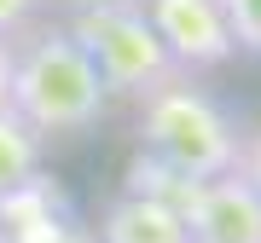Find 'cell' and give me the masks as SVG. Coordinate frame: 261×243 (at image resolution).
Returning a JSON list of instances; mask_svg holds the SVG:
<instances>
[{
    "label": "cell",
    "instance_id": "obj_1",
    "mask_svg": "<svg viewBox=\"0 0 261 243\" xmlns=\"http://www.w3.org/2000/svg\"><path fill=\"white\" fill-rule=\"evenodd\" d=\"M6 104L41 139H70V133H87L105 116L111 93H105L99 64L82 52V41L70 29H41L12 58V99Z\"/></svg>",
    "mask_w": 261,
    "mask_h": 243
},
{
    "label": "cell",
    "instance_id": "obj_2",
    "mask_svg": "<svg viewBox=\"0 0 261 243\" xmlns=\"http://www.w3.org/2000/svg\"><path fill=\"white\" fill-rule=\"evenodd\" d=\"M140 145L192 179H215V174L238 168L232 116L203 87H192L186 75H174V81H163L157 93L140 99Z\"/></svg>",
    "mask_w": 261,
    "mask_h": 243
},
{
    "label": "cell",
    "instance_id": "obj_3",
    "mask_svg": "<svg viewBox=\"0 0 261 243\" xmlns=\"http://www.w3.org/2000/svg\"><path fill=\"white\" fill-rule=\"evenodd\" d=\"M70 35L82 41V52L99 64L105 93L145 99V93H157L163 81L186 75L174 58H168L163 35L151 29L140 0H99V6H82L75 23H70Z\"/></svg>",
    "mask_w": 261,
    "mask_h": 243
},
{
    "label": "cell",
    "instance_id": "obj_4",
    "mask_svg": "<svg viewBox=\"0 0 261 243\" xmlns=\"http://www.w3.org/2000/svg\"><path fill=\"white\" fill-rule=\"evenodd\" d=\"M140 6L180 70H221L238 52L221 0H140Z\"/></svg>",
    "mask_w": 261,
    "mask_h": 243
},
{
    "label": "cell",
    "instance_id": "obj_5",
    "mask_svg": "<svg viewBox=\"0 0 261 243\" xmlns=\"http://www.w3.org/2000/svg\"><path fill=\"white\" fill-rule=\"evenodd\" d=\"M180 215H186L192 243H261V191L238 168L197 179L180 203Z\"/></svg>",
    "mask_w": 261,
    "mask_h": 243
},
{
    "label": "cell",
    "instance_id": "obj_6",
    "mask_svg": "<svg viewBox=\"0 0 261 243\" xmlns=\"http://www.w3.org/2000/svg\"><path fill=\"white\" fill-rule=\"evenodd\" d=\"M0 226H6V243H70L82 232L70 215V197L47 174H29L23 186L0 197Z\"/></svg>",
    "mask_w": 261,
    "mask_h": 243
},
{
    "label": "cell",
    "instance_id": "obj_7",
    "mask_svg": "<svg viewBox=\"0 0 261 243\" xmlns=\"http://www.w3.org/2000/svg\"><path fill=\"white\" fill-rule=\"evenodd\" d=\"M93 243H192L186 232V215L163 197H116L99 220V237Z\"/></svg>",
    "mask_w": 261,
    "mask_h": 243
},
{
    "label": "cell",
    "instance_id": "obj_8",
    "mask_svg": "<svg viewBox=\"0 0 261 243\" xmlns=\"http://www.w3.org/2000/svg\"><path fill=\"white\" fill-rule=\"evenodd\" d=\"M41 157H47V139L12 104H0V197L12 186H23L29 174H41Z\"/></svg>",
    "mask_w": 261,
    "mask_h": 243
},
{
    "label": "cell",
    "instance_id": "obj_9",
    "mask_svg": "<svg viewBox=\"0 0 261 243\" xmlns=\"http://www.w3.org/2000/svg\"><path fill=\"white\" fill-rule=\"evenodd\" d=\"M197 186L192 174H180V168H168L163 157H151V150H140V157L128 162V191L134 197H163V203H186V191Z\"/></svg>",
    "mask_w": 261,
    "mask_h": 243
},
{
    "label": "cell",
    "instance_id": "obj_10",
    "mask_svg": "<svg viewBox=\"0 0 261 243\" xmlns=\"http://www.w3.org/2000/svg\"><path fill=\"white\" fill-rule=\"evenodd\" d=\"M221 12H226V29H232V47L261 58V0H221Z\"/></svg>",
    "mask_w": 261,
    "mask_h": 243
},
{
    "label": "cell",
    "instance_id": "obj_11",
    "mask_svg": "<svg viewBox=\"0 0 261 243\" xmlns=\"http://www.w3.org/2000/svg\"><path fill=\"white\" fill-rule=\"evenodd\" d=\"M238 174H244V179H250V186L261 191V122H255L250 133H244V139H238Z\"/></svg>",
    "mask_w": 261,
    "mask_h": 243
},
{
    "label": "cell",
    "instance_id": "obj_12",
    "mask_svg": "<svg viewBox=\"0 0 261 243\" xmlns=\"http://www.w3.org/2000/svg\"><path fill=\"white\" fill-rule=\"evenodd\" d=\"M41 0H0V35H18V29L35 18Z\"/></svg>",
    "mask_w": 261,
    "mask_h": 243
},
{
    "label": "cell",
    "instance_id": "obj_13",
    "mask_svg": "<svg viewBox=\"0 0 261 243\" xmlns=\"http://www.w3.org/2000/svg\"><path fill=\"white\" fill-rule=\"evenodd\" d=\"M12 58H18V47H12V35H0V104L12 99Z\"/></svg>",
    "mask_w": 261,
    "mask_h": 243
},
{
    "label": "cell",
    "instance_id": "obj_14",
    "mask_svg": "<svg viewBox=\"0 0 261 243\" xmlns=\"http://www.w3.org/2000/svg\"><path fill=\"white\" fill-rule=\"evenodd\" d=\"M70 243H93V232H75V237H70Z\"/></svg>",
    "mask_w": 261,
    "mask_h": 243
},
{
    "label": "cell",
    "instance_id": "obj_15",
    "mask_svg": "<svg viewBox=\"0 0 261 243\" xmlns=\"http://www.w3.org/2000/svg\"><path fill=\"white\" fill-rule=\"evenodd\" d=\"M82 6H99V0H82Z\"/></svg>",
    "mask_w": 261,
    "mask_h": 243
},
{
    "label": "cell",
    "instance_id": "obj_16",
    "mask_svg": "<svg viewBox=\"0 0 261 243\" xmlns=\"http://www.w3.org/2000/svg\"><path fill=\"white\" fill-rule=\"evenodd\" d=\"M0 243H6V226H0Z\"/></svg>",
    "mask_w": 261,
    "mask_h": 243
}]
</instances>
